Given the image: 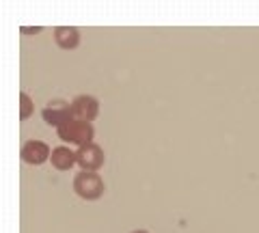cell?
Returning a JSON list of instances; mask_svg holds the SVG:
<instances>
[{"label":"cell","instance_id":"1","mask_svg":"<svg viewBox=\"0 0 259 233\" xmlns=\"http://www.w3.org/2000/svg\"><path fill=\"white\" fill-rule=\"evenodd\" d=\"M59 132V138L67 145H87V143H93V136H95V130H93V123L89 121H80V119H67L63 125L56 127Z\"/></svg>","mask_w":259,"mask_h":233},{"label":"cell","instance_id":"2","mask_svg":"<svg viewBox=\"0 0 259 233\" xmlns=\"http://www.w3.org/2000/svg\"><path fill=\"white\" fill-rule=\"evenodd\" d=\"M74 190L80 199L84 201H97L106 192V183L97 175V171H80L74 177Z\"/></svg>","mask_w":259,"mask_h":233},{"label":"cell","instance_id":"3","mask_svg":"<svg viewBox=\"0 0 259 233\" xmlns=\"http://www.w3.org/2000/svg\"><path fill=\"white\" fill-rule=\"evenodd\" d=\"M104 162H106V154H104V149L95 143L80 145L76 151V164L82 168V171H97V168L104 166Z\"/></svg>","mask_w":259,"mask_h":233},{"label":"cell","instance_id":"4","mask_svg":"<svg viewBox=\"0 0 259 233\" xmlns=\"http://www.w3.org/2000/svg\"><path fill=\"white\" fill-rule=\"evenodd\" d=\"M69 106H71V119H80V121H89V123H93L97 119V112H100V102L93 95H78Z\"/></svg>","mask_w":259,"mask_h":233},{"label":"cell","instance_id":"5","mask_svg":"<svg viewBox=\"0 0 259 233\" xmlns=\"http://www.w3.org/2000/svg\"><path fill=\"white\" fill-rule=\"evenodd\" d=\"M41 117H44V121L48 125H54V127L63 125L67 119H71V106H69V102H65V100H52V102H48L46 108L41 110Z\"/></svg>","mask_w":259,"mask_h":233},{"label":"cell","instance_id":"6","mask_svg":"<svg viewBox=\"0 0 259 233\" xmlns=\"http://www.w3.org/2000/svg\"><path fill=\"white\" fill-rule=\"evenodd\" d=\"M52 149L44 141H28L22 147V160L30 166H41L46 160H50Z\"/></svg>","mask_w":259,"mask_h":233},{"label":"cell","instance_id":"7","mask_svg":"<svg viewBox=\"0 0 259 233\" xmlns=\"http://www.w3.org/2000/svg\"><path fill=\"white\" fill-rule=\"evenodd\" d=\"M50 162L56 171H69V168H74V164H76V151L65 147V145L54 147L50 154Z\"/></svg>","mask_w":259,"mask_h":233},{"label":"cell","instance_id":"8","mask_svg":"<svg viewBox=\"0 0 259 233\" xmlns=\"http://www.w3.org/2000/svg\"><path fill=\"white\" fill-rule=\"evenodd\" d=\"M54 41L63 50H76L80 43V33H78V28L59 26V28H54Z\"/></svg>","mask_w":259,"mask_h":233},{"label":"cell","instance_id":"9","mask_svg":"<svg viewBox=\"0 0 259 233\" xmlns=\"http://www.w3.org/2000/svg\"><path fill=\"white\" fill-rule=\"evenodd\" d=\"M35 112V104H32V100L28 98V93H20V119L22 121H26V119Z\"/></svg>","mask_w":259,"mask_h":233},{"label":"cell","instance_id":"10","mask_svg":"<svg viewBox=\"0 0 259 233\" xmlns=\"http://www.w3.org/2000/svg\"><path fill=\"white\" fill-rule=\"evenodd\" d=\"M22 33L24 35H37V33H41V28H39V26H35V28H26V26H24Z\"/></svg>","mask_w":259,"mask_h":233},{"label":"cell","instance_id":"11","mask_svg":"<svg viewBox=\"0 0 259 233\" xmlns=\"http://www.w3.org/2000/svg\"><path fill=\"white\" fill-rule=\"evenodd\" d=\"M132 233H149V231H145V229H136V231H132Z\"/></svg>","mask_w":259,"mask_h":233}]
</instances>
